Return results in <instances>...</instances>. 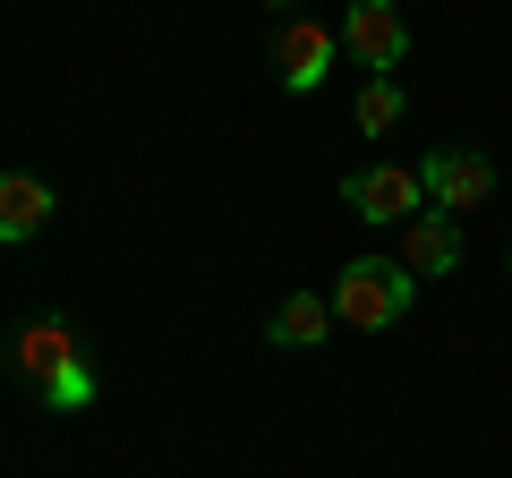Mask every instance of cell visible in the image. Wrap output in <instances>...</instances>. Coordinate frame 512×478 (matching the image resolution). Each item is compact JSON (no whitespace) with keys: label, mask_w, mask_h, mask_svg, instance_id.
<instances>
[{"label":"cell","mask_w":512,"mask_h":478,"mask_svg":"<svg viewBox=\"0 0 512 478\" xmlns=\"http://www.w3.org/2000/svg\"><path fill=\"white\" fill-rule=\"evenodd\" d=\"M504 257H512V248H504Z\"/></svg>","instance_id":"4fadbf2b"},{"label":"cell","mask_w":512,"mask_h":478,"mask_svg":"<svg viewBox=\"0 0 512 478\" xmlns=\"http://www.w3.org/2000/svg\"><path fill=\"white\" fill-rule=\"evenodd\" d=\"M342 205L359 222H410L427 205V180L410 163H359V171H342Z\"/></svg>","instance_id":"277c9868"},{"label":"cell","mask_w":512,"mask_h":478,"mask_svg":"<svg viewBox=\"0 0 512 478\" xmlns=\"http://www.w3.org/2000/svg\"><path fill=\"white\" fill-rule=\"evenodd\" d=\"M52 180H35V171H0V248H26V239L52 222Z\"/></svg>","instance_id":"52a82bcc"},{"label":"cell","mask_w":512,"mask_h":478,"mask_svg":"<svg viewBox=\"0 0 512 478\" xmlns=\"http://www.w3.org/2000/svg\"><path fill=\"white\" fill-rule=\"evenodd\" d=\"M410 291H419V274L410 265H393V257H350L342 274H333V316L342 325H359V333H384V325H402L410 316Z\"/></svg>","instance_id":"6da1fadb"},{"label":"cell","mask_w":512,"mask_h":478,"mask_svg":"<svg viewBox=\"0 0 512 478\" xmlns=\"http://www.w3.org/2000/svg\"><path fill=\"white\" fill-rule=\"evenodd\" d=\"M402 265H410V274H427V282L453 274V265H461V222L436 214V205L410 214V222H402Z\"/></svg>","instance_id":"ba28073f"},{"label":"cell","mask_w":512,"mask_h":478,"mask_svg":"<svg viewBox=\"0 0 512 478\" xmlns=\"http://www.w3.org/2000/svg\"><path fill=\"white\" fill-rule=\"evenodd\" d=\"M333 325H342V316H333L325 291H291L274 316H265V342L274 350H316V342H333Z\"/></svg>","instance_id":"9c48e42d"},{"label":"cell","mask_w":512,"mask_h":478,"mask_svg":"<svg viewBox=\"0 0 512 478\" xmlns=\"http://www.w3.org/2000/svg\"><path fill=\"white\" fill-rule=\"evenodd\" d=\"M342 52L359 60L367 77H393L410 60V18L393 9V0H350L342 9Z\"/></svg>","instance_id":"3957f363"},{"label":"cell","mask_w":512,"mask_h":478,"mask_svg":"<svg viewBox=\"0 0 512 478\" xmlns=\"http://www.w3.org/2000/svg\"><path fill=\"white\" fill-rule=\"evenodd\" d=\"M419 180H427V205L436 214H478V205H495V163L478 146H427V163H419Z\"/></svg>","instance_id":"7a4b0ae2"},{"label":"cell","mask_w":512,"mask_h":478,"mask_svg":"<svg viewBox=\"0 0 512 478\" xmlns=\"http://www.w3.org/2000/svg\"><path fill=\"white\" fill-rule=\"evenodd\" d=\"M350 129L359 137H393L402 129V77H367L359 103H350Z\"/></svg>","instance_id":"30bf717a"},{"label":"cell","mask_w":512,"mask_h":478,"mask_svg":"<svg viewBox=\"0 0 512 478\" xmlns=\"http://www.w3.org/2000/svg\"><path fill=\"white\" fill-rule=\"evenodd\" d=\"M69 359H86V342H77V325L69 316H35V325H18L9 333V376H18V385H52L60 368H69Z\"/></svg>","instance_id":"5b68a950"},{"label":"cell","mask_w":512,"mask_h":478,"mask_svg":"<svg viewBox=\"0 0 512 478\" xmlns=\"http://www.w3.org/2000/svg\"><path fill=\"white\" fill-rule=\"evenodd\" d=\"M256 9H274V18H299V0H256Z\"/></svg>","instance_id":"7c38bea8"},{"label":"cell","mask_w":512,"mask_h":478,"mask_svg":"<svg viewBox=\"0 0 512 478\" xmlns=\"http://www.w3.org/2000/svg\"><path fill=\"white\" fill-rule=\"evenodd\" d=\"M333 52H342V35H325L316 18H291L274 35V77H282V94H316L333 77Z\"/></svg>","instance_id":"8992f818"},{"label":"cell","mask_w":512,"mask_h":478,"mask_svg":"<svg viewBox=\"0 0 512 478\" xmlns=\"http://www.w3.org/2000/svg\"><path fill=\"white\" fill-rule=\"evenodd\" d=\"M35 402H43V410H60V419H69V410H86V402H94V359H69V368H60L52 385L35 393Z\"/></svg>","instance_id":"8fae6325"}]
</instances>
